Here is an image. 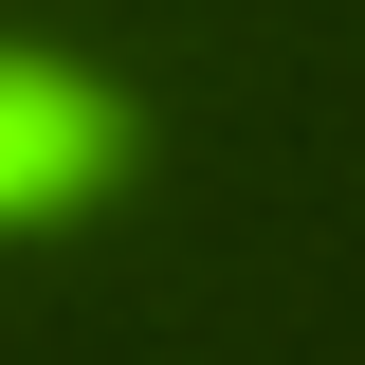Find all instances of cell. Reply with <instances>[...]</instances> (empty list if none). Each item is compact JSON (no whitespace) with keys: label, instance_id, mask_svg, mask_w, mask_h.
<instances>
[{"label":"cell","instance_id":"obj_1","mask_svg":"<svg viewBox=\"0 0 365 365\" xmlns=\"http://www.w3.org/2000/svg\"><path fill=\"white\" fill-rule=\"evenodd\" d=\"M110 165H128V110H110L73 55H0V237L91 220V201H110Z\"/></svg>","mask_w":365,"mask_h":365}]
</instances>
